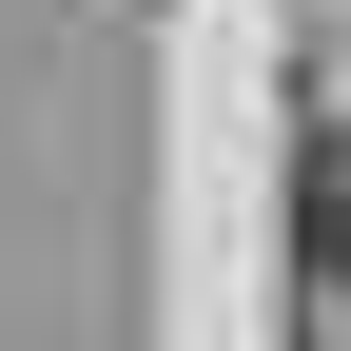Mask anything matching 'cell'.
<instances>
[{
	"instance_id": "6da1fadb",
	"label": "cell",
	"mask_w": 351,
	"mask_h": 351,
	"mask_svg": "<svg viewBox=\"0 0 351 351\" xmlns=\"http://www.w3.org/2000/svg\"><path fill=\"white\" fill-rule=\"evenodd\" d=\"M293 215H313V274L351 293V137H313V195H293Z\"/></svg>"
}]
</instances>
